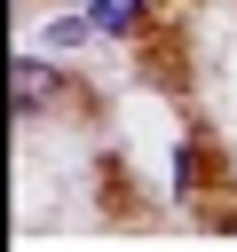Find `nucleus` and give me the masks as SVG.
<instances>
[{"mask_svg": "<svg viewBox=\"0 0 237 252\" xmlns=\"http://www.w3.org/2000/svg\"><path fill=\"white\" fill-rule=\"evenodd\" d=\"M87 24H95L103 39H118V32L142 24V0H87Z\"/></svg>", "mask_w": 237, "mask_h": 252, "instance_id": "f257e3e1", "label": "nucleus"}, {"mask_svg": "<svg viewBox=\"0 0 237 252\" xmlns=\"http://www.w3.org/2000/svg\"><path fill=\"white\" fill-rule=\"evenodd\" d=\"M40 94H47V63H40V55H24V63H16V110H32Z\"/></svg>", "mask_w": 237, "mask_h": 252, "instance_id": "f03ea898", "label": "nucleus"}, {"mask_svg": "<svg viewBox=\"0 0 237 252\" xmlns=\"http://www.w3.org/2000/svg\"><path fill=\"white\" fill-rule=\"evenodd\" d=\"M79 39H95L87 16H55V24H47V47H79Z\"/></svg>", "mask_w": 237, "mask_h": 252, "instance_id": "7ed1b4c3", "label": "nucleus"}]
</instances>
